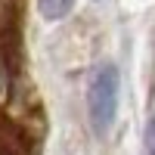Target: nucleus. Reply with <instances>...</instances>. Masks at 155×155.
Wrapping results in <instances>:
<instances>
[{"label": "nucleus", "mask_w": 155, "mask_h": 155, "mask_svg": "<svg viewBox=\"0 0 155 155\" xmlns=\"http://www.w3.org/2000/svg\"><path fill=\"white\" fill-rule=\"evenodd\" d=\"M74 6V0H37V12L47 19V22H59L65 19Z\"/></svg>", "instance_id": "2"}, {"label": "nucleus", "mask_w": 155, "mask_h": 155, "mask_svg": "<svg viewBox=\"0 0 155 155\" xmlns=\"http://www.w3.org/2000/svg\"><path fill=\"white\" fill-rule=\"evenodd\" d=\"M0 93H3V65H0Z\"/></svg>", "instance_id": "4"}, {"label": "nucleus", "mask_w": 155, "mask_h": 155, "mask_svg": "<svg viewBox=\"0 0 155 155\" xmlns=\"http://www.w3.org/2000/svg\"><path fill=\"white\" fill-rule=\"evenodd\" d=\"M143 149H146V155H155V115L146 121V130H143Z\"/></svg>", "instance_id": "3"}, {"label": "nucleus", "mask_w": 155, "mask_h": 155, "mask_svg": "<svg viewBox=\"0 0 155 155\" xmlns=\"http://www.w3.org/2000/svg\"><path fill=\"white\" fill-rule=\"evenodd\" d=\"M118 93H121L118 65L102 62V65L93 71L90 87H87V115H90V124H93L96 134H106L112 127L115 112H118Z\"/></svg>", "instance_id": "1"}]
</instances>
